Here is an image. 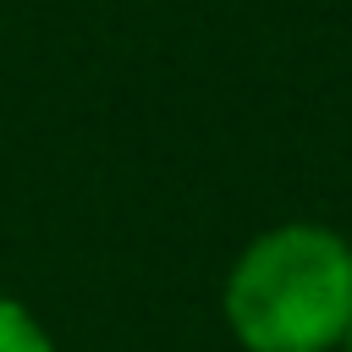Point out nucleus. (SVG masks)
<instances>
[{"instance_id":"nucleus-2","label":"nucleus","mask_w":352,"mask_h":352,"mask_svg":"<svg viewBox=\"0 0 352 352\" xmlns=\"http://www.w3.org/2000/svg\"><path fill=\"white\" fill-rule=\"evenodd\" d=\"M0 352H55V341L44 336V324L22 302L0 297Z\"/></svg>"},{"instance_id":"nucleus-1","label":"nucleus","mask_w":352,"mask_h":352,"mask_svg":"<svg viewBox=\"0 0 352 352\" xmlns=\"http://www.w3.org/2000/svg\"><path fill=\"white\" fill-rule=\"evenodd\" d=\"M226 324L248 352H330L352 324V248L324 226H275L226 280Z\"/></svg>"},{"instance_id":"nucleus-3","label":"nucleus","mask_w":352,"mask_h":352,"mask_svg":"<svg viewBox=\"0 0 352 352\" xmlns=\"http://www.w3.org/2000/svg\"><path fill=\"white\" fill-rule=\"evenodd\" d=\"M341 341H346V352H352V324H346V336H341Z\"/></svg>"}]
</instances>
